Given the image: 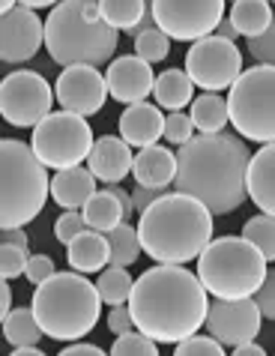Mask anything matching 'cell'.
<instances>
[{
	"label": "cell",
	"mask_w": 275,
	"mask_h": 356,
	"mask_svg": "<svg viewBox=\"0 0 275 356\" xmlns=\"http://www.w3.org/2000/svg\"><path fill=\"white\" fill-rule=\"evenodd\" d=\"M129 312L135 330L156 344H183L206 326L210 293L198 273L156 264L135 279Z\"/></svg>",
	"instance_id": "6da1fadb"
},
{
	"label": "cell",
	"mask_w": 275,
	"mask_h": 356,
	"mask_svg": "<svg viewBox=\"0 0 275 356\" xmlns=\"http://www.w3.org/2000/svg\"><path fill=\"white\" fill-rule=\"evenodd\" d=\"M251 150L240 135H194L176 150L174 189L201 201L212 216H228L249 201Z\"/></svg>",
	"instance_id": "7a4b0ae2"
},
{
	"label": "cell",
	"mask_w": 275,
	"mask_h": 356,
	"mask_svg": "<svg viewBox=\"0 0 275 356\" xmlns=\"http://www.w3.org/2000/svg\"><path fill=\"white\" fill-rule=\"evenodd\" d=\"M135 227L144 254L165 266H183L201 258L212 243V213L180 192H165Z\"/></svg>",
	"instance_id": "3957f363"
},
{
	"label": "cell",
	"mask_w": 275,
	"mask_h": 356,
	"mask_svg": "<svg viewBox=\"0 0 275 356\" xmlns=\"http://www.w3.org/2000/svg\"><path fill=\"white\" fill-rule=\"evenodd\" d=\"M31 309L48 339L78 341L93 332L102 314L99 288L81 273H57L33 291Z\"/></svg>",
	"instance_id": "277c9868"
},
{
	"label": "cell",
	"mask_w": 275,
	"mask_h": 356,
	"mask_svg": "<svg viewBox=\"0 0 275 356\" xmlns=\"http://www.w3.org/2000/svg\"><path fill=\"white\" fill-rule=\"evenodd\" d=\"M51 192L48 168L39 162L31 144L18 138L0 141V227L18 231L31 225Z\"/></svg>",
	"instance_id": "5b68a950"
},
{
	"label": "cell",
	"mask_w": 275,
	"mask_h": 356,
	"mask_svg": "<svg viewBox=\"0 0 275 356\" xmlns=\"http://www.w3.org/2000/svg\"><path fill=\"white\" fill-rule=\"evenodd\" d=\"M120 33L105 22L90 24L81 15V0H63L48 13L45 22V48L48 57L63 69L69 66H111L117 54Z\"/></svg>",
	"instance_id": "8992f818"
},
{
	"label": "cell",
	"mask_w": 275,
	"mask_h": 356,
	"mask_svg": "<svg viewBox=\"0 0 275 356\" xmlns=\"http://www.w3.org/2000/svg\"><path fill=\"white\" fill-rule=\"evenodd\" d=\"M269 261L242 236H215L198 258V279L215 300H251L269 275Z\"/></svg>",
	"instance_id": "52a82bcc"
},
{
	"label": "cell",
	"mask_w": 275,
	"mask_h": 356,
	"mask_svg": "<svg viewBox=\"0 0 275 356\" xmlns=\"http://www.w3.org/2000/svg\"><path fill=\"white\" fill-rule=\"evenodd\" d=\"M231 123L245 141L275 144V66H251L228 93Z\"/></svg>",
	"instance_id": "ba28073f"
},
{
	"label": "cell",
	"mask_w": 275,
	"mask_h": 356,
	"mask_svg": "<svg viewBox=\"0 0 275 356\" xmlns=\"http://www.w3.org/2000/svg\"><path fill=\"white\" fill-rule=\"evenodd\" d=\"M31 147L39 156V162L60 174V171H69V168H81V162L90 159L96 138L84 117L69 114V111H54L33 129Z\"/></svg>",
	"instance_id": "9c48e42d"
},
{
	"label": "cell",
	"mask_w": 275,
	"mask_h": 356,
	"mask_svg": "<svg viewBox=\"0 0 275 356\" xmlns=\"http://www.w3.org/2000/svg\"><path fill=\"white\" fill-rule=\"evenodd\" d=\"M54 99L51 84L33 69H18L0 81V114L18 129H36L45 117H51Z\"/></svg>",
	"instance_id": "30bf717a"
},
{
	"label": "cell",
	"mask_w": 275,
	"mask_h": 356,
	"mask_svg": "<svg viewBox=\"0 0 275 356\" xmlns=\"http://www.w3.org/2000/svg\"><path fill=\"white\" fill-rule=\"evenodd\" d=\"M222 0H156L150 3V13L156 18V27L174 39V42H201L206 36H215L219 24L224 22Z\"/></svg>",
	"instance_id": "8fae6325"
},
{
	"label": "cell",
	"mask_w": 275,
	"mask_h": 356,
	"mask_svg": "<svg viewBox=\"0 0 275 356\" xmlns=\"http://www.w3.org/2000/svg\"><path fill=\"white\" fill-rule=\"evenodd\" d=\"M185 72L203 93H222L240 81L245 69L237 42H228L222 36H206L185 51Z\"/></svg>",
	"instance_id": "7c38bea8"
},
{
	"label": "cell",
	"mask_w": 275,
	"mask_h": 356,
	"mask_svg": "<svg viewBox=\"0 0 275 356\" xmlns=\"http://www.w3.org/2000/svg\"><path fill=\"white\" fill-rule=\"evenodd\" d=\"M263 314L258 309V302L251 300H212L210 314H206V332L212 335L219 344H251L260 332Z\"/></svg>",
	"instance_id": "4fadbf2b"
},
{
	"label": "cell",
	"mask_w": 275,
	"mask_h": 356,
	"mask_svg": "<svg viewBox=\"0 0 275 356\" xmlns=\"http://www.w3.org/2000/svg\"><path fill=\"white\" fill-rule=\"evenodd\" d=\"M54 96L63 105V111L78 114V117H90L99 114L105 108L108 93V81L96 66H69L57 75L54 84Z\"/></svg>",
	"instance_id": "5bb4252c"
},
{
	"label": "cell",
	"mask_w": 275,
	"mask_h": 356,
	"mask_svg": "<svg viewBox=\"0 0 275 356\" xmlns=\"http://www.w3.org/2000/svg\"><path fill=\"white\" fill-rule=\"evenodd\" d=\"M45 45V22H39L33 9L18 3L9 15H0V60L3 63H24L36 57Z\"/></svg>",
	"instance_id": "9a60e30c"
},
{
	"label": "cell",
	"mask_w": 275,
	"mask_h": 356,
	"mask_svg": "<svg viewBox=\"0 0 275 356\" xmlns=\"http://www.w3.org/2000/svg\"><path fill=\"white\" fill-rule=\"evenodd\" d=\"M105 81H108V93L126 108L147 102V96L156 90L153 66L141 60L138 54L114 57V63L108 66V72H105Z\"/></svg>",
	"instance_id": "2e32d148"
},
{
	"label": "cell",
	"mask_w": 275,
	"mask_h": 356,
	"mask_svg": "<svg viewBox=\"0 0 275 356\" xmlns=\"http://www.w3.org/2000/svg\"><path fill=\"white\" fill-rule=\"evenodd\" d=\"M87 168H90V174L96 180H102L108 186H120L123 177L132 174L135 153L120 135H102V138H96V147H93L90 159H87Z\"/></svg>",
	"instance_id": "e0dca14e"
},
{
	"label": "cell",
	"mask_w": 275,
	"mask_h": 356,
	"mask_svg": "<svg viewBox=\"0 0 275 356\" xmlns=\"http://www.w3.org/2000/svg\"><path fill=\"white\" fill-rule=\"evenodd\" d=\"M165 123H168V117L162 114L159 105H129L120 114V138L129 147L147 150V147L159 144V138H165Z\"/></svg>",
	"instance_id": "ac0fdd59"
},
{
	"label": "cell",
	"mask_w": 275,
	"mask_h": 356,
	"mask_svg": "<svg viewBox=\"0 0 275 356\" xmlns=\"http://www.w3.org/2000/svg\"><path fill=\"white\" fill-rule=\"evenodd\" d=\"M132 177H135L138 186H144V189L165 192L176 180V153H171L168 147H162V144L138 150Z\"/></svg>",
	"instance_id": "d6986e66"
},
{
	"label": "cell",
	"mask_w": 275,
	"mask_h": 356,
	"mask_svg": "<svg viewBox=\"0 0 275 356\" xmlns=\"http://www.w3.org/2000/svg\"><path fill=\"white\" fill-rule=\"evenodd\" d=\"M51 197L66 213H84V207L96 197V177L90 168H69L51 177Z\"/></svg>",
	"instance_id": "ffe728a7"
},
{
	"label": "cell",
	"mask_w": 275,
	"mask_h": 356,
	"mask_svg": "<svg viewBox=\"0 0 275 356\" xmlns=\"http://www.w3.org/2000/svg\"><path fill=\"white\" fill-rule=\"evenodd\" d=\"M249 201L258 207L263 216L275 219V144L260 147L251 153L249 165Z\"/></svg>",
	"instance_id": "44dd1931"
},
{
	"label": "cell",
	"mask_w": 275,
	"mask_h": 356,
	"mask_svg": "<svg viewBox=\"0 0 275 356\" xmlns=\"http://www.w3.org/2000/svg\"><path fill=\"white\" fill-rule=\"evenodd\" d=\"M66 261L72 273H102L111 266V245H108V236L99 231H84L78 240H72L66 245Z\"/></svg>",
	"instance_id": "7402d4cb"
},
{
	"label": "cell",
	"mask_w": 275,
	"mask_h": 356,
	"mask_svg": "<svg viewBox=\"0 0 275 356\" xmlns=\"http://www.w3.org/2000/svg\"><path fill=\"white\" fill-rule=\"evenodd\" d=\"M192 93H194V81L189 78L185 69H165V72L156 78V90H153L156 105L171 114L183 111L185 105H192L194 102Z\"/></svg>",
	"instance_id": "603a6c76"
},
{
	"label": "cell",
	"mask_w": 275,
	"mask_h": 356,
	"mask_svg": "<svg viewBox=\"0 0 275 356\" xmlns=\"http://www.w3.org/2000/svg\"><path fill=\"white\" fill-rule=\"evenodd\" d=\"M275 9L267 0H237L231 9H228V18L231 24L237 27V33L245 39H258L269 31V24L275 22Z\"/></svg>",
	"instance_id": "cb8c5ba5"
},
{
	"label": "cell",
	"mask_w": 275,
	"mask_h": 356,
	"mask_svg": "<svg viewBox=\"0 0 275 356\" xmlns=\"http://www.w3.org/2000/svg\"><path fill=\"white\" fill-rule=\"evenodd\" d=\"M84 219H87V227H90V231H99V234L114 231V227H120L126 222L123 201H120V195L114 192V186L96 192L93 201L84 207Z\"/></svg>",
	"instance_id": "d4e9b609"
},
{
	"label": "cell",
	"mask_w": 275,
	"mask_h": 356,
	"mask_svg": "<svg viewBox=\"0 0 275 356\" xmlns=\"http://www.w3.org/2000/svg\"><path fill=\"white\" fill-rule=\"evenodd\" d=\"M192 123L201 135H219L224 132V126L231 123V108L228 99H222L219 93H201L192 102Z\"/></svg>",
	"instance_id": "484cf974"
},
{
	"label": "cell",
	"mask_w": 275,
	"mask_h": 356,
	"mask_svg": "<svg viewBox=\"0 0 275 356\" xmlns=\"http://www.w3.org/2000/svg\"><path fill=\"white\" fill-rule=\"evenodd\" d=\"M3 339L9 344H15V348H36V344L45 339V332H42V326H39L33 309L22 305V309L9 312L3 318Z\"/></svg>",
	"instance_id": "4316f807"
},
{
	"label": "cell",
	"mask_w": 275,
	"mask_h": 356,
	"mask_svg": "<svg viewBox=\"0 0 275 356\" xmlns=\"http://www.w3.org/2000/svg\"><path fill=\"white\" fill-rule=\"evenodd\" d=\"M102 22L111 31H129L135 33L141 22L150 15V3L144 0H102Z\"/></svg>",
	"instance_id": "83f0119b"
},
{
	"label": "cell",
	"mask_w": 275,
	"mask_h": 356,
	"mask_svg": "<svg viewBox=\"0 0 275 356\" xmlns=\"http://www.w3.org/2000/svg\"><path fill=\"white\" fill-rule=\"evenodd\" d=\"M96 288H99L102 302H108L111 309H120V305H129L132 300L135 279L123 266H108V270L99 273V279H96Z\"/></svg>",
	"instance_id": "f1b7e54d"
},
{
	"label": "cell",
	"mask_w": 275,
	"mask_h": 356,
	"mask_svg": "<svg viewBox=\"0 0 275 356\" xmlns=\"http://www.w3.org/2000/svg\"><path fill=\"white\" fill-rule=\"evenodd\" d=\"M108 245H111V266H132L138 258H141V236H138V227L132 225H120L114 231H108Z\"/></svg>",
	"instance_id": "f546056e"
},
{
	"label": "cell",
	"mask_w": 275,
	"mask_h": 356,
	"mask_svg": "<svg viewBox=\"0 0 275 356\" xmlns=\"http://www.w3.org/2000/svg\"><path fill=\"white\" fill-rule=\"evenodd\" d=\"M242 240H249L267 261H275V219L272 216H251L242 225Z\"/></svg>",
	"instance_id": "4dcf8cb0"
},
{
	"label": "cell",
	"mask_w": 275,
	"mask_h": 356,
	"mask_svg": "<svg viewBox=\"0 0 275 356\" xmlns=\"http://www.w3.org/2000/svg\"><path fill=\"white\" fill-rule=\"evenodd\" d=\"M168 51H171V39L165 36L159 27H153V31H144V33L135 36V54L141 57V60H147L150 66L165 60Z\"/></svg>",
	"instance_id": "1f68e13d"
},
{
	"label": "cell",
	"mask_w": 275,
	"mask_h": 356,
	"mask_svg": "<svg viewBox=\"0 0 275 356\" xmlns=\"http://www.w3.org/2000/svg\"><path fill=\"white\" fill-rule=\"evenodd\" d=\"M111 356H159V348H156L153 339H147V335L135 330L129 335H120L111 344Z\"/></svg>",
	"instance_id": "d6a6232c"
},
{
	"label": "cell",
	"mask_w": 275,
	"mask_h": 356,
	"mask_svg": "<svg viewBox=\"0 0 275 356\" xmlns=\"http://www.w3.org/2000/svg\"><path fill=\"white\" fill-rule=\"evenodd\" d=\"M27 261H31L27 249H18V245H9V243L0 245V273H3V282L15 279V275H24Z\"/></svg>",
	"instance_id": "836d02e7"
},
{
	"label": "cell",
	"mask_w": 275,
	"mask_h": 356,
	"mask_svg": "<svg viewBox=\"0 0 275 356\" xmlns=\"http://www.w3.org/2000/svg\"><path fill=\"white\" fill-rule=\"evenodd\" d=\"M165 138H168V144H174V147H185V144H189L194 138L192 114H185V111L168 114V123H165Z\"/></svg>",
	"instance_id": "e575fe53"
},
{
	"label": "cell",
	"mask_w": 275,
	"mask_h": 356,
	"mask_svg": "<svg viewBox=\"0 0 275 356\" xmlns=\"http://www.w3.org/2000/svg\"><path fill=\"white\" fill-rule=\"evenodd\" d=\"M245 51H249L258 66H275V22L269 24V31L258 39H245Z\"/></svg>",
	"instance_id": "d590c367"
},
{
	"label": "cell",
	"mask_w": 275,
	"mask_h": 356,
	"mask_svg": "<svg viewBox=\"0 0 275 356\" xmlns=\"http://www.w3.org/2000/svg\"><path fill=\"white\" fill-rule=\"evenodd\" d=\"M174 356H228V353H224V348L212 335H194V339L176 344Z\"/></svg>",
	"instance_id": "8d00e7d4"
},
{
	"label": "cell",
	"mask_w": 275,
	"mask_h": 356,
	"mask_svg": "<svg viewBox=\"0 0 275 356\" xmlns=\"http://www.w3.org/2000/svg\"><path fill=\"white\" fill-rule=\"evenodd\" d=\"M84 231H90L87 227V219H84V213H63L60 219L54 222V236L60 240L63 245H69L72 240H78Z\"/></svg>",
	"instance_id": "74e56055"
},
{
	"label": "cell",
	"mask_w": 275,
	"mask_h": 356,
	"mask_svg": "<svg viewBox=\"0 0 275 356\" xmlns=\"http://www.w3.org/2000/svg\"><path fill=\"white\" fill-rule=\"evenodd\" d=\"M54 275H57V266H54V261L48 258V254H31V261H27V273H24L27 282H33L39 288V284H45L48 279H54Z\"/></svg>",
	"instance_id": "f35d334b"
},
{
	"label": "cell",
	"mask_w": 275,
	"mask_h": 356,
	"mask_svg": "<svg viewBox=\"0 0 275 356\" xmlns=\"http://www.w3.org/2000/svg\"><path fill=\"white\" fill-rule=\"evenodd\" d=\"M254 302H258L260 314L267 321H275V270H269L267 282H263V288L254 293Z\"/></svg>",
	"instance_id": "ab89813d"
},
{
	"label": "cell",
	"mask_w": 275,
	"mask_h": 356,
	"mask_svg": "<svg viewBox=\"0 0 275 356\" xmlns=\"http://www.w3.org/2000/svg\"><path fill=\"white\" fill-rule=\"evenodd\" d=\"M108 330H111L117 339L120 335H129L135 332V321H132V312L129 305H120V309H111V314H108Z\"/></svg>",
	"instance_id": "60d3db41"
},
{
	"label": "cell",
	"mask_w": 275,
	"mask_h": 356,
	"mask_svg": "<svg viewBox=\"0 0 275 356\" xmlns=\"http://www.w3.org/2000/svg\"><path fill=\"white\" fill-rule=\"evenodd\" d=\"M165 192H156V189H144V186H138V189L132 192V201H135V210L138 213H147V210H150V207L156 204V201H159V197H162Z\"/></svg>",
	"instance_id": "b9f144b4"
},
{
	"label": "cell",
	"mask_w": 275,
	"mask_h": 356,
	"mask_svg": "<svg viewBox=\"0 0 275 356\" xmlns=\"http://www.w3.org/2000/svg\"><path fill=\"white\" fill-rule=\"evenodd\" d=\"M57 356H111V353H105L102 348H96V344H69V348H63Z\"/></svg>",
	"instance_id": "7bdbcfd3"
},
{
	"label": "cell",
	"mask_w": 275,
	"mask_h": 356,
	"mask_svg": "<svg viewBox=\"0 0 275 356\" xmlns=\"http://www.w3.org/2000/svg\"><path fill=\"white\" fill-rule=\"evenodd\" d=\"M3 243L18 245V249H27V245H31V236H27L24 227H18V231H3Z\"/></svg>",
	"instance_id": "ee69618b"
},
{
	"label": "cell",
	"mask_w": 275,
	"mask_h": 356,
	"mask_svg": "<svg viewBox=\"0 0 275 356\" xmlns=\"http://www.w3.org/2000/svg\"><path fill=\"white\" fill-rule=\"evenodd\" d=\"M215 36H222V39H228V42H237L240 33H237V27L231 24V18H224V22L219 24V31H215Z\"/></svg>",
	"instance_id": "f6af8a7d"
},
{
	"label": "cell",
	"mask_w": 275,
	"mask_h": 356,
	"mask_svg": "<svg viewBox=\"0 0 275 356\" xmlns=\"http://www.w3.org/2000/svg\"><path fill=\"white\" fill-rule=\"evenodd\" d=\"M0 312H3V318L12 312V288H9V282H3V288H0Z\"/></svg>",
	"instance_id": "bcb514c9"
},
{
	"label": "cell",
	"mask_w": 275,
	"mask_h": 356,
	"mask_svg": "<svg viewBox=\"0 0 275 356\" xmlns=\"http://www.w3.org/2000/svg\"><path fill=\"white\" fill-rule=\"evenodd\" d=\"M231 356H267V350L260 348V344H242V348H233V353Z\"/></svg>",
	"instance_id": "7dc6e473"
},
{
	"label": "cell",
	"mask_w": 275,
	"mask_h": 356,
	"mask_svg": "<svg viewBox=\"0 0 275 356\" xmlns=\"http://www.w3.org/2000/svg\"><path fill=\"white\" fill-rule=\"evenodd\" d=\"M9 356H45V353L39 350V348H15Z\"/></svg>",
	"instance_id": "c3c4849f"
},
{
	"label": "cell",
	"mask_w": 275,
	"mask_h": 356,
	"mask_svg": "<svg viewBox=\"0 0 275 356\" xmlns=\"http://www.w3.org/2000/svg\"><path fill=\"white\" fill-rule=\"evenodd\" d=\"M22 6H27V9H42V6H48V0H22Z\"/></svg>",
	"instance_id": "681fc988"
},
{
	"label": "cell",
	"mask_w": 275,
	"mask_h": 356,
	"mask_svg": "<svg viewBox=\"0 0 275 356\" xmlns=\"http://www.w3.org/2000/svg\"><path fill=\"white\" fill-rule=\"evenodd\" d=\"M272 9H275V3H272Z\"/></svg>",
	"instance_id": "f907efd6"
}]
</instances>
